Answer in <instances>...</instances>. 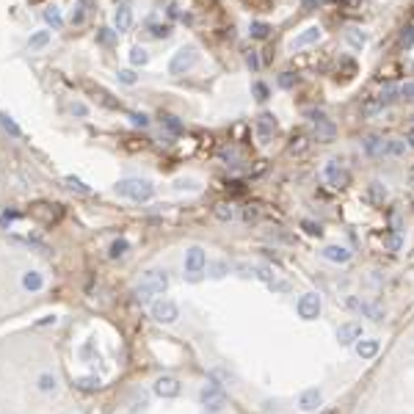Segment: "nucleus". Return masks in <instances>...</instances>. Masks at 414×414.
Returning a JSON list of instances; mask_svg holds the SVG:
<instances>
[{
    "mask_svg": "<svg viewBox=\"0 0 414 414\" xmlns=\"http://www.w3.org/2000/svg\"><path fill=\"white\" fill-rule=\"evenodd\" d=\"M400 47H403V50L414 47V28H412V25L403 28V33H400Z\"/></svg>",
    "mask_w": 414,
    "mask_h": 414,
    "instance_id": "obj_30",
    "label": "nucleus"
},
{
    "mask_svg": "<svg viewBox=\"0 0 414 414\" xmlns=\"http://www.w3.org/2000/svg\"><path fill=\"white\" fill-rule=\"evenodd\" d=\"M204 265H207V257H204V252H202V249H191V252H188V260H185L188 274H199Z\"/></svg>",
    "mask_w": 414,
    "mask_h": 414,
    "instance_id": "obj_12",
    "label": "nucleus"
},
{
    "mask_svg": "<svg viewBox=\"0 0 414 414\" xmlns=\"http://www.w3.org/2000/svg\"><path fill=\"white\" fill-rule=\"evenodd\" d=\"M72 113H75V116H86V113H89V108H86L83 102H75V105H72Z\"/></svg>",
    "mask_w": 414,
    "mask_h": 414,
    "instance_id": "obj_44",
    "label": "nucleus"
},
{
    "mask_svg": "<svg viewBox=\"0 0 414 414\" xmlns=\"http://www.w3.org/2000/svg\"><path fill=\"white\" fill-rule=\"evenodd\" d=\"M309 119L315 122V138H318V141H323V144L334 141V135H337V127H334V122H331L326 113L312 111V113H309Z\"/></svg>",
    "mask_w": 414,
    "mask_h": 414,
    "instance_id": "obj_3",
    "label": "nucleus"
},
{
    "mask_svg": "<svg viewBox=\"0 0 414 414\" xmlns=\"http://www.w3.org/2000/svg\"><path fill=\"white\" fill-rule=\"evenodd\" d=\"M400 97H406V99H414V83H406V86H400Z\"/></svg>",
    "mask_w": 414,
    "mask_h": 414,
    "instance_id": "obj_41",
    "label": "nucleus"
},
{
    "mask_svg": "<svg viewBox=\"0 0 414 414\" xmlns=\"http://www.w3.org/2000/svg\"><path fill=\"white\" fill-rule=\"evenodd\" d=\"M171 33V25H152V36L155 39H166Z\"/></svg>",
    "mask_w": 414,
    "mask_h": 414,
    "instance_id": "obj_35",
    "label": "nucleus"
},
{
    "mask_svg": "<svg viewBox=\"0 0 414 414\" xmlns=\"http://www.w3.org/2000/svg\"><path fill=\"white\" fill-rule=\"evenodd\" d=\"M406 144H409V147H414V130H409V133H406Z\"/></svg>",
    "mask_w": 414,
    "mask_h": 414,
    "instance_id": "obj_47",
    "label": "nucleus"
},
{
    "mask_svg": "<svg viewBox=\"0 0 414 414\" xmlns=\"http://www.w3.org/2000/svg\"><path fill=\"white\" fill-rule=\"evenodd\" d=\"M64 183L69 185L72 191H77V193H83V196H89V193H92V188H89V185H86V183H80V180H77V177H66V180H64Z\"/></svg>",
    "mask_w": 414,
    "mask_h": 414,
    "instance_id": "obj_24",
    "label": "nucleus"
},
{
    "mask_svg": "<svg viewBox=\"0 0 414 414\" xmlns=\"http://www.w3.org/2000/svg\"><path fill=\"white\" fill-rule=\"evenodd\" d=\"M295 83H298V75H295V72H282V75H279V86H282V89H293Z\"/></svg>",
    "mask_w": 414,
    "mask_h": 414,
    "instance_id": "obj_28",
    "label": "nucleus"
},
{
    "mask_svg": "<svg viewBox=\"0 0 414 414\" xmlns=\"http://www.w3.org/2000/svg\"><path fill=\"white\" fill-rule=\"evenodd\" d=\"M163 125L169 127V133H183V122L177 119V116H163Z\"/></svg>",
    "mask_w": 414,
    "mask_h": 414,
    "instance_id": "obj_31",
    "label": "nucleus"
},
{
    "mask_svg": "<svg viewBox=\"0 0 414 414\" xmlns=\"http://www.w3.org/2000/svg\"><path fill=\"white\" fill-rule=\"evenodd\" d=\"M155 392L160 395V398H177V395H180V381L171 379V376H163V379H158V384H155Z\"/></svg>",
    "mask_w": 414,
    "mask_h": 414,
    "instance_id": "obj_9",
    "label": "nucleus"
},
{
    "mask_svg": "<svg viewBox=\"0 0 414 414\" xmlns=\"http://www.w3.org/2000/svg\"><path fill=\"white\" fill-rule=\"evenodd\" d=\"M119 80H122V83H127V86H133L135 80H138V77H135L130 69H122V72H119Z\"/></svg>",
    "mask_w": 414,
    "mask_h": 414,
    "instance_id": "obj_38",
    "label": "nucleus"
},
{
    "mask_svg": "<svg viewBox=\"0 0 414 414\" xmlns=\"http://www.w3.org/2000/svg\"><path fill=\"white\" fill-rule=\"evenodd\" d=\"M362 149H365L370 158H379V155H386V141L379 138V135H367L362 141Z\"/></svg>",
    "mask_w": 414,
    "mask_h": 414,
    "instance_id": "obj_11",
    "label": "nucleus"
},
{
    "mask_svg": "<svg viewBox=\"0 0 414 414\" xmlns=\"http://www.w3.org/2000/svg\"><path fill=\"white\" fill-rule=\"evenodd\" d=\"M44 20H47V22H50V25H53L56 31L61 28V11H58L56 6H50L47 11H44Z\"/></svg>",
    "mask_w": 414,
    "mask_h": 414,
    "instance_id": "obj_27",
    "label": "nucleus"
},
{
    "mask_svg": "<svg viewBox=\"0 0 414 414\" xmlns=\"http://www.w3.org/2000/svg\"><path fill=\"white\" fill-rule=\"evenodd\" d=\"M254 130H257V138L265 144V141L276 133V116L274 113H260L257 122H254Z\"/></svg>",
    "mask_w": 414,
    "mask_h": 414,
    "instance_id": "obj_6",
    "label": "nucleus"
},
{
    "mask_svg": "<svg viewBox=\"0 0 414 414\" xmlns=\"http://www.w3.org/2000/svg\"><path fill=\"white\" fill-rule=\"evenodd\" d=\"M0 125H3V130H6V133H11V135H14V138H22L20 125H17V122L11 119V116H8V113H0Z\"/></svg>",
    "mask_w": 414,
    "mask_h": 414,
    "instance_id": "obj_21",
    "label": "nucleus"
},
{
    "mask_svg": "<svg viewBox=\"0 0 414 414\" xmlns=\"http://www.w3.org/2000/svg\"><path fill=\"white\" fill-rule=\"evenodd\" d=\"M116 193L133 199V202H149V199L155 196V188H152V183H147V180H122V183L116 185Z\"/></svg>",
    "mask_w": 414,
    "mask_h": 414,
    "instance_id": "obj_1",
    "label": "nucleus"
},
{
    "mask_svg": "<svg viewBox=\"0 0 414 414\" xmlns=\"http://www.w3.org/2000/svg\"><path fill=\"white\" fill-rule=\"evenodd\" d=\"M409 183H412V185H414V169H412V171H409Z\"/></svg>",
    "mask_w": 414,
    "mask_h": 414,
    "instance_id": "obj_50",
    "label": "nucleus"
},
{
    "mask_svg": "<svg viewBox=\"0 0 414 414\" xmlns=\"http://www.w3.org/2000/svg\"><path fill=\"white\" fill-rule=\"evenodd\" d=\"M386 155H395V158L406 155V141H403V138H392V141H386Z\"/></svg>",
    "mask_w": 414,
    "mask_h": 414,
    "instance_id": "obj_23",
    "label": "nucleus"
},
{
    "mask_svg": "<svg viewBox=\"0 0 414 414\" xmlns=\"http://www.w3.org/2000/svg\"><path fill=\"white\" fill-rule=\"evenodd\" d=\"M359 6H362V0H340V8H345V11H353Z\"/></svg>",
    "mask_w": 414,
    "mask_h": 414,
    "instance_id": "obj_40",
    "label": "nucleus"
},
{
    "mask_svg": "<svg viewBox=\"0 0 414 414\" xmlns=\"http://www.w3.org/2000/svg\"><path fill=\"white\" fill-rule=\"evenodd\" d=\"M304 229H307L309 232V235H318V238H320V235H323V229H320V224H315V221H304Z\"/></svg>",
    "mask_w": 414,
    "mask_h": 414,
    "instance_id": "obj_36",
    "label": "nucleus"
},
{
    "mask_svg": "<svg viewBox=\"0 0 414 414\" xmlns=\"http://www.w3.org/2000/svg\"><path fill=\"white\" fill-rule=\"evenodd\" d=\"M318 39H320V28H318V25H312V28H307L304 33H298V36L293 39V50L309 47V44H315Z\"/></svg>",
    "mask_w": 414,
    "mask_h": 414,
    "instance_id": "obj_10",
    "label": "nucleus"
},
{
    "mask_svg": "<svg viewBox=\"0 0 414 414\" xmlns=\"http://www.w3.org/2000/svg\"><path fill=\"white\" fill-rule=\"evenodd\" d=\"M367 196H370L373 204H384L389 193H386V188H384L381 183H370V188H367Z\"/></svg>",
    "mask_w": 414,
    "mask_h": 414,
    "instance_id": "obj_20",
    "label": "nucleus"
},
{
    "mask_svg": "<svg viewBox=\"0 0 414 414\" xmlns=\"http://www.w3.org/2000/svg\"><path fill=\"white\" fill-rule=\"evenodd\" d=\"M130 61L135 64V66H144V64L149 61V53L144 47H133V53H130Z\"/></svg>",
    "mask_w": 414,
    "mask_h": 414,
    "instance_id": "obj_26",
    "label": "nucleus"
},
{
    "mask_svg": "<svg viewBox=\"0 0 414 414\" xmlns=\"http://www.w3.org/2000/svg\"><path fill=\"white\" fill-rule=\"evenodd\" d=\"M246 66L252 72L260 69V56H257V50H246Z\"/></svg>",
    "mask_w": 414,
    "mask_h": 414,
    "instance_id": "obj_32",
    "label": "nucleus"
},
{
    "mask_svg": "<svg viewBox=\"0 0 414 414\" xmlns=\"http://www.w3.org/2000/svg\"><path fill=\"white\" fill-rule=\"evenodd\" d=\"M133 125H138V127H147V125H149V119L144 116V113H135V116H133Z\"/></svg>",
    "mask_w": 414,
    "mask_h": 414,
    "instance_id": "obj_46",
    "label": "nucleus"
},
{
    "mask_svg": "<svg viewBox=\"0 0 414 414\" xmlns=\"http://www.w3.org/2000/svg\"><path fill=\"white\" fill-rule=\"evenodd\" d=\"M345 39H348V44L356 47V50H362L367 44V33H365V31H359V28H348V31H345Z\"/></svg>",
    "mask_w": 414,
    "mask_h": 414,
    "instance_id": "obj_17",
    "label": "nucleus"
},
{
    "mask_svg": "<svg viewBox=\"0 0 414 414\" xmlns=\"http://www.w3.org/2000/svg\"><path fill=\"white\" fill-rule=\"evenodd\" d=\"M268 33H271V25H268V22H252V36L254 39H268Z\"/></svg>",
    "mask_w": 414,
    "mask_h": 414,
    "instance_id": "obj_25",
    "label": "nucleus"
},
{
    "mask_svg": "<svg viewBox=\"0 0 414 414\" xmlns=\"http://www.w3.org/2000/svg\"><path fill=\"white\" fill-rule=\"evenodd\" d=\"M318 3H323V0H304V6H318Z\"/></svg>",
    "mask_w": 414,
    "mask_h": 414,
    "instance_id": "obj_48",
    "label": "nucleus"
},
{
    "mask_svg": "<svg viewBox=\"0 0 414 414\" xmlns=\"http://www.w3.org/2000/svg\"><path fill=\"white\" fill-rule=\"evenodd\" d=\"M298 406L304 409V412H312V409L320 406V389H307V392H301V398H298Z\"/></svg>",
    "mask_w": 414,
    "mask_h": 414,
    "instance_id": "obj_13",
    "label": "nucleus"
},
{
    "mask_svg": "<svg viewBox=\"0 0 414 414\" xmlns=\"http://www.w3.org/2000/svg\"><path fill=\"white\" fill-rule=\"evenodd\" d=\"M47 42H50V33H47V31H39L36 36H31V47H44Z\"/></svg>",
    "mask_w": 414,
    "mask_h": 414,
    "instance_id": "obj_33",
    "label": "nucleus"
},
{
    "mask_svg": "<svg viewBox=\"0 0 414 414\" xmlns=\"http://www.w3.org/2000/svg\"><path fill=\"white\" fill-rule=\"evenodd\" d=\"M125 252H127V240H116V243H113V249H111L113 257H119V254H125Z\"/></svg>",
    "mask_w": 414,
    "mask_h": 414,
    "instance_id": "obj_39",
    "label": "nucleus"
},
{
    "mask_svg": "<svg viewBox=\"0 0 414 414\" xmlns=\"http://www.w3.org/2000/svg\"><path fill=\"white\" fill-rule=\"evenodd\" d=\"M323 257L331 260V262H348L351 260V252L343 249V246H326V249H323Z\"/></svg>",
    "mask_w": 414,
    "mask_h": 414,
    "instance_id": "obj_14",
    "label": "nucleus"
},
{
    "mask_svg": "<svg viewBox=\"0 0 414 414\" xmlns=\"http://www.w3.org/2000/svg\"><path fill=\"white\" fill-rule=\"evenodd\" d=\"M323 414H340V412H337V409H326Z\"/></svg>",
    "mask_w": 414,
    "mask_h": 414,
    "instance_id": "obj_49",
    "label": "nucleus"
},
{
    "mask_svg": "<svg viewBox=\"0 0 414 414\" xmlns=\"http://www.w3.org/2000/svg\"><path fill=\"white\" fill-rule=\"evenodd\" d=\"M213 213H216L218 221H232V218H235V210H232V204H229V202L216 204V207H213Z\"/></svg>",
    "mask_w": 414,
    "mask_h": 414,
    "instance_id": "obj_22",
    "label": "nucleus"
},
{
    "mask_svg": "<svg viewBox=\"0 0 414 414\" xmlns=\"http://www.w3.org/2000/svg\"><path fill=\"white\" fill-rule=\"evenodd\" d=\"M323 177L329 180L331 188H345V185L351 183V174H348V169H343V166H340V160H329V163H326Z\"/></svg>",
    "mask_w": 414,
    "mask_h": 414,
    "instance_id": "obj_5",
    "label": "nucleus"
},
{
    "mask_svg": "<svg viewBox=\"0 0 414 414\" xmlns=\"http://www.w3.org/2000/svg\"><path fill=\"white\" fill-rule=\"evenodd\" d=\"M384 243L389 246V249H398V246H400V238H398V235H386Z\"/></svg>",
    "mask_w": 414,
    "mask_h": 414,
    "instance_id": "obj_45",
    "label": "nucleus"
},
{
    "mask_svg": "<svg viewBox=\"0 0 414 414\" xmlns=\"http://www.w3.org/2000/svg\"><path fill=\"white\" fill-rule=\"evenodd\" d=\"M356 353L362 359H373L379 353V340H359L356 343Z\"/></svg>",
    "mask_w": 414,
    "mask_h": 414,
    "instance_id": "obj_15",
    "label": "nucleus"
},
{
    "mask_svg": "<svg viewBox=\"0 0 414 414\" xmlns=\"http://www.w3.org/2000/svg\"><path fill=\"white\" fill-rule=\"evenodd\" d=\"M243 218H246V221H257V218H260V210H257L254 204H249V207L243 210Z\"/></svg>",
    "mask_w": 414,
    "mask_h": 414,
    "instance_id": "obj_37",
    "label": "nucleus"
},
{
    "mask_svg": "<svg viewBox=\"0 0 414 414\" xmlns=\"http://www.w3.org/2000/svg\"><path fill=\"white\" fill-rule=\"evenodd\" d=\"M152 315H155V320H160V323H174L180 318V309L171 301H158L152 307Z\"/></svg>",
    "mask_w": 414,
    "mask_h": 414,
    "instance_id": "obj_7",
    "label": "nucleus"
},
{
    "mask_svg": "<svg viewBox=\"0 0 414 414\" xmlns=\"http://www.w3.org/2000/svg\"><path fill=\"white\" fill-rule=\"evenodd\" d=\"M337 340H340L343 345L359 343V340H362V323H353V320L343 323V326H340V331H337Z\"/></svg>",
    "mask_w": 414,
    "mask_h": 414,
    "instance_id": "obj_8",
    "label": "nucleus"
},
{
    "mask_svg": "<svg viewBox=\"0 0 414 414\" xmlns=\"http://www.w3.org/2000/svg\"><path fill=\"white\" fill-rule=\"evenodd\" d=\"M295 309H298V318H304V320H315V318L320 315V295L318 293H304L301 298H298V304H295Z\"/></svg>",
    "mask_w": 414,
    "mask_h": 414,
    "instance_id": "obj_4",
    "label": "nucleus"
},
{
    "mask_svg": "<svg viewBox=\"0 0 414 414\" xmlns=\"http://www.w3.org/2000/svg\"><path fill=\"white\" fill-rule=\"evenodd\" d=\"M252 92H254V97L260 99V102H265V99H268V86H265V83H260V80H257V83L252 86Z\"/></svg>",
    "mask_w": 414,
    "mask_h": 414,
    "instance_id": "obj_34",
    "label": "nucleus"
},
{
    "mask_svg": "<svg viewBox=\"0 0 414 414\" xmlns=\"http://www.w3.org/2000/svg\"><path fill=\"white\" fill-rule=\"evenodd\" d=\"M398 94H400V89H398V86L386 83L384 89H381V94H379L376 99H379V102H381V108H384V105H392L395 99H398Z\"/></svg>",
    "mask_w": 414,
    "mask_h": 414,
    "instance_id": "obj_18",
    "label": "nucleus"
},
{
    "mask_svg": "<svg viewBox=\"0 0 414 414\" xmlns=\"http://www.w3.org/2000/svg\"><path fill=\"white\" fill-rule=\"evenodd\" d=\"M130 25H133V8L119 6V11H116V31H130Z\"/></svg>",
    "mask_w": 414,
    "mask_h": 414,
    "instance_id": "obj_16",
    "label": "nucleus"
},
{
    "mask_svg": "<svg viewBox=\"0 0 414 414\" xmlns=\"http://www.w3.org/2000/svg\"><path fill=\"white\" fill-rule=\"evenodd\" d=\"M376 111H381V102H379V99H370V102L365 105V113L370 116V113H376Z\"/></svg>",
    "mask_w": 414,
    "mask_h": 414,
    "instance_id": "obj_42",
    "label": "nucleus"
},
{
    "mask_svg": "<svg viewBox=\"0 0 414 414\" xmlns=\"http://www.w3.org/2000/svg\"><path fill=\"white\" fill-rule=\"evenodd\" d=\"M86 6H89V0H80L77 3V11H72V25H80L86 20Z\"/></svg>",
    "mask_w": 414,
    "mask_h": 414,
    "instance_id": "obj_29",
    "label": "nucleus"
},
{
    "mask_svg": "<svg viewBox=\"0 0 414 414\" xmlns=\"http://www.w3.org/2000/svg\"><path fill=\"white\" fill-rule=\"evenodd\" d=\"M196 61H199L196 50H193V47H183V50H177V53H174V58H171V64H169V72H171V75H185L191 66H196Z\"/></svg>",
    "mask_w": 414,
    "mask_h": 414,
    "instance_id": "obj_2",
    "label": "nucleus"
},
{
    "mask_svg": "<svg viewBox=\"0 0 414 414\" xmlns=\"http://www.w3.org/2000/svg\"><path fill=\"white\" fill-rule=\"evenodd\" d=\"M309 149V138L304 133H298V135H293V138H290V147H287V152L290 155H304Z\"/></svg>",
    "mask_w": 414,
    "mask_h": 414,
    "instance_id": "obj_19",
    "label": "nucleus"
},
{
    "mask_svg": "<svg viewBox=\"0 0 414 414\" xmlns=\"http://www.w3.org/2000/svg\"><path fill=\"white\" fill-rule=\"evenodd\" d=\"M99 42H102V44H111V42H113V33H111L108 28H102V31H99Z\"/></svg>",
    "mask_w": 414,
    "mask_h": 414,
    "instance_id": "obj_43",
    "label": "nucleus"
}]
</instances>
